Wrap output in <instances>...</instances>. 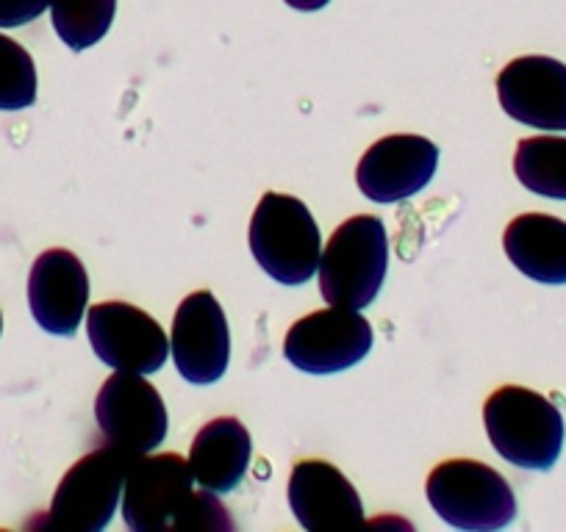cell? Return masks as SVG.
I'll list each match as a JSON object with an SVG mask.
<instances>
[{
  "instance_id": "obj_1",
  "label": "cell",
  "mask_w": 566,
  "mask_h": 532,
  "mask_svg": "<svg viewBox=\"0 0 566 532\" xmlns=\"http://www.w3.org/2000/svg\"><path fill=\"white\" fill-rule=\"evenodd\" d=\"M494 453L516 469L549 471L560 458L566 425L547 396L525 385H503L483 405Z\"/></svg>"
},
{
  "instance_id": "obj_2",
  "label": "cell",
  "mask_w": 566,
  "mask_h": 532,
  "mask_svg": "<svg viewBox=\"0 0 566 532\" xmlns=\"http://www.w3.org/2000/svg\"><path fill=\"white\" fill-rule=\"evenodd\" d=\"M248 242L255 264L281 286L308 284L319 269L323 236L306 203L292 194H261Z\"/></svg>"
},
{
  "instance_id": "obj_3",
  "label": "cell",
  "mask_w": 566,
  "mask_h": 532,
  "mask_svg": "<svg viewBox=\"0 0 566 532\" xmlns=\"http://www.w3.org/2000/svg\"><path fill=\"white\" fill-rule=\"evenodd\" d=\"M319 291L328 306H373L389 273V236L378 216L358 214L342 222L319 258Z\"/></svg>"
},
{
  "instance_id": "obj_4",
  "label": "cell",
  "mask_w": 566,
  "mask_h": 532,
  "mask_svg": "<svg viewBox=\"0 0 566 532\" xmlns=\"http://www.w3.org/2000/svg\"><path fill=\"white\" fill-rule=\"evenodd\" d=\"M428 502L442 521L464 532H494L516 519L509 480L481 460H444L424 482Z\"/></svg>"
},
{
  "instance_id": "obj_5",
  "label": "cell",
  "mask_w": 566,
  "mask_h": 532,
  "mask_svg": "<svg viewBox=\"0 0 566 532\" xmlns=\"http://www.w3.org/2000/svg\"><path fill=\"white\" fill-rule=\"evenodd\" d=\"M95 422L106 447L125 460L150 455L167 438L165 400L145 374L114 372L101 385L95 400Z\"/></svg>"
},
{
  "instance_id": "obj_6",
  "label": "cell",
  "mask_w": 566,
  "mask_h": 532,
  "mask_svg": "<svg viewBox=\"0 0 566 532\" xmlns=\"http://www.w3.org/2000/svg\"><path fill=\"white\" fill-rule=\"evenodd\" d=\"M198 491L187 458L142 455L123 482V519L130 532H184Z\"/></svg>"
},
{
  "instance_id": "obj_7",
  "label": "cell",
  "mask_w": 566,
  "mask_h": 532,
  "mask_svg": "<svg viewBox=\"0 0 566 532\" xmlns=\"http://www.w3.org/2000/svg\"><path fill=\"white\" fill-rule=\"evenodd\" d=\"M130 460L101 447L67 469L53 493L48 524L67 532H101L112 524Z\"/></svg>"
},
{
  "instance_id": "obj_8",
  "label": "cell",
  "mask_w": 566,
  "mask_h": 532,
  "mask_svg": "<svg viewBox=\"0 0 566 532\" xmlns=\"http://www.w3.org/2000/svg\"><path fill=\"white\" fill-rule=\"evenodd\" d=\"M373 324L356 308L331 306L297 319L283 339V355L306 374L345 372L373 352Z\"/></svg>"
},
{
  "instance_id": "obj_9",
  "label": "cell",
  "mask_w": 566,
  "mask_h": 532,
  "mask_svg": "<svg viewBox=\"0 0 566 532\" xmlns=\"http://www.w3.org/2000/svg\"><path fill=\"white\" fill-rule=\"evenodd\" d=\"M86 333L95 355L114 372L154 374L170 355V339L148 311L112 300L86 311Z\"/></svg>"
},
{
  "instance_id": "obj_10",
  "label": "cell",
  "mask_w": 566,
  "mask_h": 532,
  "mask_svg": "<svg viewBox=\"0 0 566 532\" xmlns=\"http://www.w3.org/2000/svg\"><path fill=\"white\" fill-rule=\"evenodd\" d=\"M170 350L176 369L187 383L211 385L228 372L231 330L226 311L211 291L184 297L172 319Z\"/></svg>"
},
{
  "instance_id": "obj_11",
  "label": "cell",
  "mask_w": 566,
  "mask_h": 532,
  "mask_svg": "<svg viewBox=\"0 0 566 532\" xmlns=\"http://www.w3.org/2000/svg\"><path fill=\"white\" fill-rule=\"evenodd\" d=\"M439 148L417 134L378 139L356 167V183L373 203H402L433 181Z\"/></svg>"
},
{
  "instance_id": "obj_12",
  "label": "cell",
  "mask_w": 566,
  "mask_h": 532,
  "mask_svg": "<svg viewBox=\"0 0 566 532\" xmlns=\"http://www.w3.org/2000/svg\"><path fill=\"white\" fill-rule=\"evenodd\" d=\"M503 111L538 130H566V64L549 56H520L497 75Z\"/></svg>"
},
{
  "instance_id": "obj_13",
  "label": "cell",
  "mask_w": 566,
  "mask_h": 532,
  "mask_svg": "<svg viewBox=\"0 0 566 532\" xmlns=\"http://www.w3.org/2000/svg\"><path fill=\"white\" fill-rule=\"evenodd\" d=\"M90 275L70 249H45L29 275V308L34 322L51 336H75L90 311Z\"/></svg>"
},
{
  "instance_id": "obj_14",
  "label": "cell",
  "mask_w": 566,
  "mask_h": 532,
  "mask_svg": "<svg viewBox=\"0 0 566 532\" xmlns=\"http://www.w3.org/2000/svg\"><path fill=\"white\" fill-rule=\"evenodd\" d=\"M290 508L306 532H342L364 524V504L356 486L328 460L295 464Z\"/></svg>"
},
{
  "instance_id": "obj_15",
  "label": "cell",
  "mask_w": 566,
  "mask_h": 532,
  "mask_svg": "<svg viewBox=\"0 0 566 532\" xmlns=\"http://www.w3.org/2000/svg\"><path fill=\"white\" fill-rule=\"evenodd\" d=\"M250 455H253V441L248 427L233 416H222L200 427L187 464L200 488L228 493L239 488L248 475Z\"/></svg>"
},
{
  "instance_id": "obj_16",
  "label": "cell",
  "mask_w": 566,
  "mask_h": 532,
  "mask_svg": "<svg viewBox=\"0 0 566 532\" xmlns=\"http://www.w3.org/2000/svg\"><path fill=\"white\" fill-rule=\"evenodd\" d=\"M503 249L525 278L566 284V222L549 214H522L503 233Z\"/></svg>"
},
{
  "instance_id": "obj_17",
  "label": "cell",
  "mask_w": 566,
  "mask_h": 532,
  "mask_svg": "<svg viewBox=\"0 0 566 532\" xmlns=\"http://www.w3.org/2000/svg\"><path fill=\"white\" fill-rule=\"evenodd\" d=\"M514 175L527 192L566 203V137H531L516 145Z\"/></svg>"
},
{
  "instance_id": "obj_18",
  "label": "cell",
  "mask_w": 566,
  "mask_h": 532,
  "mask_svg": "<svg viewBox=\"0 0 566 532\" xmlns=\"http://www.w3.org/2000/svg\"><path fill=\"white\" fill-rule=\"evenodd\" d=\"M117 0H51L53 29L70 51L81 53L108 34Z\"/></svg>"
},
{
  "instance_id": "obj_19",
  "label": "cell",
  "mask_w": 566,
  "mask_h": 532,
  "mask_svg": "<svg viewBox=\"0 0 566 532\" xmlns=\"http://www.w3.org/2000/svg\"><path fill=\"white\" fill-rule=\"evenodd\" d=\"M36 100V67L31 53L0 34V111H23Z\"/></svg>"
},
{
  "instance_id": "obj_20",
  "label": "cell",
  "mask_w": 566,
  "mask_h": 532,
  "mask_svg": "<svg viewBox=\"0 0 566 532\" xmlns=\"http://www.w3.org/2000/svg\"><path fill=\"white\" fill-rule=\"evenodd\" d=\"M51 9V0H0V29H20Z\"/></svg>"
},
{
  "instance_id": "obj_21",
  "label": "cell",
  "mask_w": 566,
  "mask_h": 532,
  "mask_svg": "<svg viewBox=\"0 0 566 532\" xmlns=\"http://www.w3.org/2000/svg\"><path fill=\"white\" fill-rule=\"evenodd\" d=\"M283 3L297 9V12H319V9L328 7L331 0H283Z\"/></svg>"
},
{
  "instance_id": "obj_22",
  "label": "cell",
  "mask_w": 566,
  "mask_h": 532,
  "mask_svg": "<svg viewBox=\"0 0 566 532\" xmlns=\"http://www.w3.org/2000/svg\"><path fill=\"white\" fill-rule=\"evenodd\" d=\"M0 333H3V317H0Z\"/></svg>"
}]
</instances>
